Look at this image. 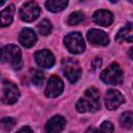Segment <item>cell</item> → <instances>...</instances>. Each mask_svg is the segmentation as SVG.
<instances>
[{"instance_id": "obj_13", "label": "cell", "mask_w": 133, "mask_h": 133, "mask_svg": "<svg viewBox=\"0 0 133 133\" xmlns=\"http://www.w3.org/2000/svg\"><path fill=\"white\" fill-rule=\"evenodd\" d=\"M37 41V36L35 32L30 28H24L19 35V42L20 44L25 48H31L35 45Z\"/></svg>"}, {"instance_id": "obj_8", "label": "cell", "mask_w": 133, "mask_h": 133, "mask_svg": "<svg viewBox=\"0 0 133 133\" xmlns=\"http://www.w3.org/2000/svg\"><path fill=\"white\" fill-rule=\"evenodd\" d=\"M63 81L58 76H51L45 88V95L48 98H56L63 91Z\"/></svg>"}, {"instance_id": "obj_21", "label": "cell", "mask_w": 133, "mask_h": 133, "mask_svg": "<svg viewBox=\"0 0 133 133\" xmlns=\"http://www.w3.org/2000/svg\"><path fill=\"white\" fill-rule=\"evenodd\" d=\"M15 125H16V119L11 116H6L0 119V126L4 130H10L11 128H14Z\"/></svg>"}, {"instance_id": "obj_18", "label": "cell", "mask_w": 133, "mask_h": 133, "mask_svg": "<svg viewBox=\"0 0 133 133\" xmlns=\"http://www.w3.org/2000/svg\"><path fill=\"white\" fill-rule=\"evenodd\" d=\"M119 123H121L122 127L130 129V128L132 127V124H133V114H132V112H131V111L124 112V113L121 115Z\"/></svg>"}, {"instance_id": "obj_10", "label": "cell", "mask_w": 133, "mask_h": 133, "mask_svg": "<svg viewBox=\"0 0 133 133\" xmlns=\"http://www.w3.org/2000/svg\"><path fill=\"white\" fill-rule=\"evenodd\" d=\"M34 59H35V62L44 69H50L55 63L54 55L48 49H42L36 51L34 54Z\"/></svg>"}, {"instance_id": "obj_15", "label": "cell", "mask_w": 133, "mask_h": 133, "mask_svg": "<svg viewBox=\"0 0 133 133\" xmlns=\"http://www.w3.org/2000/svg\"><path fill=\"white\" fill-rule=\"evenodd\" d=\"M115 39L117 42H128L132 43L133 41V28H132V23H128L125 25L123 28L118 30V32L115 35Z\"/></svg>"}, {"instance_id": "obj_16", "label": "cell", "mask_w": 133, "mask_h": 133, "mask_svg": "<svg viewBox=\"0 0 133 133\" xmlns=\"http://www.w3.org/2000/svg\"><path fill=\"white\" fill-rule=\"evenodd\" d=\"M14 14H15V5L10 4L5 9L0 11V27H6L9 26L14 20Z\"/></svg>"}, {"instance_id": "obj_27", "label": "cell", "mask_w": 133, "mask_h": 133, "mask_svg": "<svg viewBox=\"0 0 133 133\" xmlns=\"http://www.w3.org/2000/svg\"><path fill=\"white\" fill-rule=\"evenodd\" d=\"M109 1H110V2H112V3H115V2H117L118 0H109Z\"/></svg>"}, {"instance_id": "obj_7", "label": "cell", "mask_w": 133, "mask_h": 133, "mask_svg": "<svg viewBox=\"0 0 133 133\" xmlns=\"http://www.w3.org/2000/svg\"><path fill=\"white\" fill-rule=\"evenodd\" d=\"M20 98L18 86L10 81H5L2 87V101L5 104H15Z\"/></svg>"}, {"instance_id": "obj_22", "label": "cell", "mask_w": 133, "mask_h": 133, "mask_svg": "<svg viewBox=\"0 0 133 133\" xmlns=\"http://www.w3.org/2000/svg\"><path fill=\"white\" fill-rule=\"evenodd\" d=\"M44 81V74L41 72V71H36L34 73V75L32 76V83L36 86L41 85Z\"/></svg>"}, {"instance_id": "obj_2", "label": "cell", "mask_w": 133, "mask_h": 133, "mask_svg": "<svg viewBox=\"0 0 133 133\" xmlns=\"http://www.w3.org/2000/svg\"><path fill=\"white\" fill-rule=\"evenodd\" d=\"M0 61L9 63L15 70L22 68V52L17 45H6L0 50Z\"/></svg>"}, {"instance_id": "obj_25", "label": "cell", "mask_w": 133, "mask_h": 133, "mask_svg": "<svg viewBox=\"0 0 133 133\" xmlns=\"http://www.w3.org/2000/svg\"><path fill=\"white\" fill-rule=\"evenodd\" d=\"M19 131H28V132H32L33 130H32L31 128H29V127H23V128H21Z\"/></svg>"}, {"instance_id": "obj_1", "label": "cell", "mask_w": 133, "mask_h": 133, "mask_svg": "<svg viewBox=\"0 0 133 133\" xmlns=\"http://www.w3.org/2000/svg\"><path fill=\"white\" fill-rule=\"evenodd\" d=\"M101 107L100 94L96 87H89L76 103V109L80 113L96 112Z\"/></svg>"}, {"instance_id": "obj_19", "label": "cell", "mask_w": 133, "mask_h": 133, "mask_svg": "<svg viewBox=\"0 0 133 133\" xmlns=\"http://www.w3.org/2000/svg\"><path fill=\"white\" fill-rule=\"evenodd\" d=\"M84 20V14L82 11H73L68 18L69 25H77Z\"/></svg>"}, {"instance_id": "obj_24", "label": "cell", "mask_w": 133, "mask_h": 133, "mask_svg": "<svg viewBox=\"0 0 133 133\" xmlns=\"http://www.w3.org/2000/svg\"><path fill=\"white\" fill-rule=\"evenodd\" d=\"M101 64H102V60H101V58H99V57H96L95 60L91 62V65H92L95 69H98Z\"/></svg>"}, {"instance_id": "obj_3", "label": "cell", "mask_w": 133, "mask_h": 133, "mask_svg": "<svg viewBox=\"0 0 133 133\" xmlns=\"http://www.w3.org/2000/svg\"><path fill=\"white\" fill-rule=\"evenodd\" d=\"M123 71L118 63L113 62L110 65H108L105 70L102 71L100 74L101 80L110 85H117L123 82Z\"/></svg>"}, {"instance_id": "obj_23", "label": "cell", "mask_w": 133, "mask_h": 133, "mask_svg": "<svg viewBox=\"0 0 133 133\" xmlns=\"http://www.w3.org/2000/svg\"><path fill=\"white\" fill-rule=\"evenodd\" d=\"M100 130L103 131V132H108V133H109V132H113V131H114V127H113L112 123L106 121V122H103V123H102Z\"/></svg>"}, {"instance_id": "obj_6", "label": "cell", "mask_w": 133, "mask_h": 133, "mask_svg": "<svg viewBox=\"0 0 133 133\" xmlns=\"http://www.w3.org/2000/svg\"><path fill=\"white\" fill-rule=\"evenodd\" d=\"M41 14L39 5L35 1H28L25 4H23L20 8L19 16L20 19L24 22L30 23L35 21Z\"/></svg>"}, {"instance_id": "obj_14", "label": "cell", "mask_w": 133, "mask_h": 133, "mask_svg": "<svg viewBox=\"0 0 133 133\" xmlns=\"http://www.w3.org/2000/svg\"><path fill=\"white\" fill-rule=\"evenodd\" d=\"M66 122L65 118L61 115H54L46 123V131L47 132H60L63 130Z\"/></svg>"}, {"instance_id": "obj_26", "label": "cell", "mask_w": 133, "mask_h": 133, "mask_svg": "<svg viewBox=\"0 0 133 133\" xmlns=\"http://www.w3.org/2000/svg\"><path fill=\"white\" fill-rule=\"evenodd\" d=\"M5 1H6V0H0V6H1V5H2V4L5 2Z\"/></svg>"}, {"instance_id": "obj_9", "label": "cell", "mask_w": 133, "mask_h": 133, "mask_svg": "<svg viewBox=\"0 0 133 133\" xmlns=\"http://www.w3.org/2000/svg\"><path fill=\"white\" fill-rule=\"evenodd\" d=\"M104 102H105V106H106L107 109L114 110V109L118 108L125 102V98L118 90L109 89L105 94Z\"/></svg>"}, {"instance_id": "obj_4", "label": "cell", "mask_w": 133, "mask_h": 133, "mask_svg": "<svg viewBox=\"0 0 133 133\" xmlns=\"http://www.w3.org/2000/svg\"><path fill=\"white\" fill-rule=\"evenodd\" d=\"M63 44L69 52L73 54H80L85 50V42L79 32H71L63 38Z\"/></svg>"}, {"instance_id": "obj_20", "label": "cell", "mask_w": 133, "mask_h": 133, "mask_svg": "<svg viewBox=\"0 0 133 133\" xmlns=\"http://www.w3.org/2000/svg\"><path fill=\"white\" fill-rule=\"evenodd\" d=\"M37 30L42 35H48L52 31V24L49 20H43L37 25Z\"/></svg>"}, {"instance_id": "obj_11", "label": "cell", "mask_w": 133, "mask_h": 133, "mask_svg": "<svg viewBox=\"0 0 133 133\" xmlns=\"http://www.w3.org/2000/svg\"><path fill=\"white\" fill-rule=\"evenodd\" d=\"M86 37L91 45L95 46H107L109 44V37L103 30L90 29L88 30Z\"/></svg>"}, {"instance_id": "obj_5", "label": "cell", "mask_w": 133, "mask_h": 133, "mask_svg": "<svg viewBox=\"0 0 133 133\" xmlns=\"http://www.w3.org/2000/svg\"><path fill=\"white\" fill-rule=\"evenodd\" d=\"M61 66H62V72L65 78L71 83H75L79 80L81 76V68L77 60L72 58H64L62 60Z\"/></svg>"}, {"instance_id": "obj_12", "label": "cell", "mask_w": 133, "mask_h": 133, "mask_svg": "<svg viewBox=\"0 0 133 133\" xmlns=\"http://www.w3.org/2000/svg\"><path fill=\"white\" fill-rule=\"evenodd\" d=\"M92 20L95 23H97L100 26H110L113 22V15L111 11L107 10V9H99L97 11H95L94 16H92Z\"/></svg>"}, {"instance_id": "obj_17", "label": "cell", "mask_w": 133, "mask_h": 133, "mask_svg": "<svg viewBox=\"0 0 133 133\" xmlns=\"http://www.w3.org/2000/svg\"><path fill=\"white\" fill-rule=\"evenodd\" d=\"M69 4V0H47L45 5L49 11L59 12L62 11Z\"/></svg>"}]
</instances>
